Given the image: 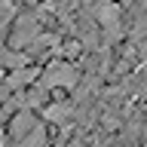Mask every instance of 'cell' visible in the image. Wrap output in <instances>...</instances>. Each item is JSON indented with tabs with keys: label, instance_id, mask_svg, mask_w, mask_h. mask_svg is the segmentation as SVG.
Returning a JSON list of instances; mask_svg holds the SVG:
<instances>
[{
	"label": "cell",
	"instance_id": "cell-1",
	"mask_svg": "<svg viewBox=\"0 0 147 147\" xmlns=\"http://www.w3.org/2000/svg\"><path fill=\"white\" fill-rule=\"evenodd\" d=\"M37 37H40V18L34 12H16L12 18V31H9V46L16 49H31Z\"/></svg>",
	"mask_w": 147,
	"mask_h": 147
},
{
	"label": "cell",
	"instance_id": "cell-2",
	"mask_svg": "<svg viewBox=\"0 0 147 147\" xmlns=\"http://www.w3.org/2000/svg\"><path fill=\"white\" fill-rule=\"evenodd\" d=\"M40 83L46 89H74L80 83V71L74 67L71 61H52L46 71H40Z\"/></svg>",
	"mask_w": 147,
	"mask_h": 147
},
{
	"label": "cell",
	"instance_id": "cell-3",
	"mask_svg": "<svg viewBox=\"0 0 147 147\" xmlns=\"http://www.w3.org/2000/svg\"><path fill=\"white\" fill-rule=\"evenodd\" d=\"M34 126H40V117L34 113V107H18L16 113L6 119V135L9 138H22V135H28Z\"/></svg>",
	"mask_w": 147,
	"mask_h": 147
},
{
	"label": "cell",
	"instance_id": "cell-4",
	"mask_svg": "<svg viewBox=\"0 0 147 147\" xmlns=\"http://www.w3.org/2000/svg\"><path fill=\"white\" fill-rule=\"evenodd\" d=\"M40 80V67H34V64H22V67H12V71L3 77V83H6L9 92H18V89H28L31 83Z\"/></svg>",
	"mask_w": 147,
	"mask_h": 147
},
{
	"label": "cell",
	"instance_id": "cell-5",
	"mask_svg": "<svg viewBox=\"0 0 147 147\" xmlns=\"http://www.w3.org/2000/svg\"><path fill=\"white\" fill-rule=\"evenodd\" d=\"M46 141H49V132H46V123H40V126H34L28 135L9 138V144H3V147H46Z\"/></svg>",
	"mask_w": 147,
	"mask_h": 147
},
{
	"label": "cell",
	"instance_id": "cell-6",
	"mask_svg": "<svg viewBox=\"0 0 147 147\" xmlns=\"http://www.w3.org/2000/svg\"><path fill=\"white\" fill-rule=\"evenodd\" d=\"M43 117H46V123H67V119L74 117V104H61V101L46 104V107H43Z\"/></svg>",
	"mask_w": 147,
	"mask_h": 147
},
{
	"label": "cell",
	"instance_id": "cell-7",
	"mask_svg": "<svg viewBox=\"0 0 147 147\" xmlns=\"http://www.w3.org/2000/svg\"><path fill=\"white\" fill-rule=\"evenodd\" d=\"M6 144V117L0 113V147Z\"/></svg>",
	"mask_w": 147,
	"mask_h": 147
},
{
	"label": "cell",
	"instance_id": "cell-8",
	"mask_svg": "<svg viewBox=\"0 0 147 147\" xmlns=\"http://www.w3.org/2000/svg\"><path fill=\"white\" fill-rule=\"evenodd\" d=\"M141 3H144V9H147V0H141Z\"/></svg>",
	"mask_w": 147,
	"mask_h": 147
},
{
	"label": "cell",
	"instance_id": "cell-9",
	"mask_svg": "<svg viewBox=\"0 0 147 147\" xmlns=\"http://www.w3.org/2000/svg\"><path fill=\"white\" fill-rule=\"evenodd\" d=\"M0 101H3V98H0Z\"/></svg>",
	"mask_w": 147,
	"mask_h": 147
}]
</instances>
